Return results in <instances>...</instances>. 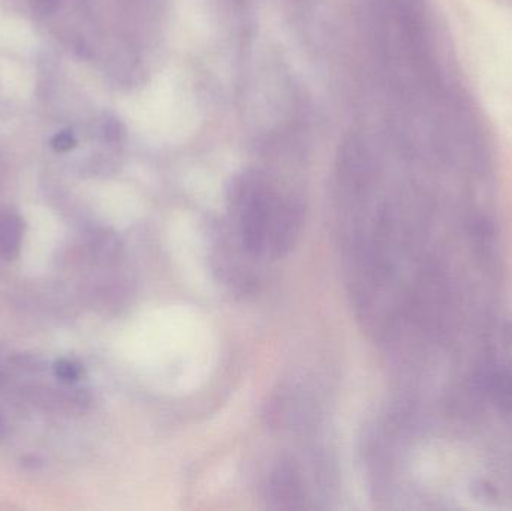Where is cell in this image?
Listing matches in <instances>:
<instances>
[{
	"instance_id": "obj_1",
	"label": "cell",
	"mask_w": 512,
	"mask_h": 511,
	"mask_svg": "<svg viewBox=\"0 0 512 511\" xmlns=\"http://www.w3.org/2000/svg\"><path fill=\"white\" fill-rule=\"evenodd\" d=\"M242 245L255 257L277 258L294 245L300 231L297 209L262 182H246L234 198Z\"/></svg>"
},
{
	"instance_id": "obj_2",
	"label": "cell",
	"mask_w": 512,
	"mask_h": 511,
	"mask_svg": "<svg viewBox=\"0 0 512 511\" xmlns=\"http://www.w3.org/2000/svg\"><path fill=\"white\" fill-rule=\"evenodd\" d=\"M56 375L63 381H77L80 377V369L69 360H60L56 365Z\"/></svg>"
}]
</instances>
